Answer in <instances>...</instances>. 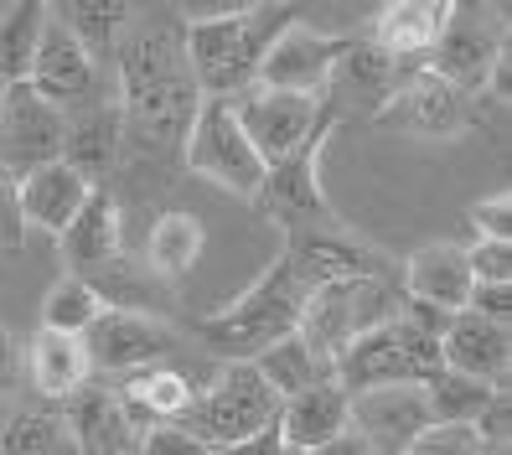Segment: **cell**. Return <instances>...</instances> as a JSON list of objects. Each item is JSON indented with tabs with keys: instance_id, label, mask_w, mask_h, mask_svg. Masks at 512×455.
<instances>
[{
	"instance_id": "6da1fadb",
	"label": "cell",
	"mask_w": 512,
	"mask_h": 455,
	"mask_svg": "<svg viewBox=\"0 0 512 455\" xmlns=\"http://www.w3.org/2000/svg\"><path fill=\"white\" fill-rule=\"evenodd\" d=\"M119 68V125L145 150H182L197 119V83L182 57V32L171 26H130L114 52Z\"/></svg>"
},
{
	"instance_id": "7a4b0ae2",
	"label": "cell",
	"mask_w": 512,
	"mask_h": 455,
	"mask_svg": "<svg viewBox=\"0 0 512 455\" xmlns=\"http://www.w3.org/2000/svg\"><path fill=\"white\" fill-rule=\"evenodd\" d=\"M295 6H233V11H202L182 26V57L202 99L233 104L249 94L264 52L275 47L285 26H295Z\"/></svg>"
},
{
	"instance_id": "3957f363",
	"label": "cell",
	"mask_w": 512,
	"mask_h": 455,
	"mask_svg": "<svg viewBox=\"0 0 512 455\" xmlns=\"http://www.w3.org/2000/svg\"><path fill=\"white\" fill-rule=\"evenodd\" d=\"M300 306H306V290L295 285V275L280 264H269L264 275L233 300V306L213 311L197 321V337L202 347H213L223 362H254L264 347H275L280 337H290Z\"/></svg>"
},
{
	"instance_id": "277c9868",
	"label": "cell",
	"mask_w": 512,
	"mask_h": 455,
	"mask_svg": "<svg viewBox=\"0 0 512 455\" xmlns=\"http://www.w3.org/2000/svg\"><path fill=\"white\" fill-rule=\"evenodd\" d=\"M399 316H404V295L383 275H363V280H347V285L311 290L306 306H300L295 337L331 368L363 331H378V326L399 321Z\"/></svg>"
},
{
	"instance_id": "5b68a950",
	"label": "cell",
	"mask_w": 512,
	"mask_h": 455,
	"mask_svg": "<svg viewBox=\"0 0 512 455\" xmlns=\"http://www.w3.org/2000/svg\"><path fill=\"white\" fill-rule=\"evenodd\" d=\"M440 368H445L440 342L399 316L378 331H363V337L331 362V378L352 399V393H373V388H425Z\"/></svg>"
},
{
	"instance_id": "8992f818",
	"label": "cell",
	"mask_w": 512,
	"mask_h": 455,
	"mask_svg": "<svg viewBox=\"0 0 512 455\" xmlns=\"http://www.w3.org/2000/svg\"><path fill=\"white\" fill-rule=\"evenodd\" d=\"M280 419V399L275 388L259 378L254 362H223L218 378L207 383L192 409L182 414V430H192L207 450H228L238 440H249L259 430Z\"/></svg>"
},
{
	"instance_id": "52a82bcc",
	"label": "cell",
	"mask_w": 512,
	"mask_h": 455,
	"mask_svg": "<svg viewBox=\"0 0 512 455\" xmlns=\"http://www.w3.org/2000/svg\"><path fill=\"white\" fill-rule=\"evenodd\" d=\"M337 119H342V109L331 99H321V119H316L311 140L295 145L285 161L269 166L264 181H259V192H254V202L264 207V218H275L285 228V238L316 233V228L331 223V202L321 192V150H326V135L337 130Z\"/></svg>"
},
{
	"instance_id": "ba28073f",
	"label": "cell",
	"mask_w": 512,
	"mask_h": 455,
	"mask_svg": "<svg viewBox=\"0 0 512 455\" xmlns=\"http://www.w3.org/2000/svg\"><path fill=\"white\" fill-rule=\"evenodd\" d=\"M182 156H187V171H197L202 181H213V187H223L233 197H254L269 171L259 161V150L249 145V135L238 130L233 104H223V99L197 104V119L182 140Z\"/></svg>"
},
{
	"instance_id": "9c48e42d",
	"label": "cell",
	"mask_w": 512,
	"mask_h": 455,
	"mask_svg": "<svg viewBox=\"0 0 512 455\" xmlns=\"http://www.w3.org/2000/svg\"><path fill=\"white\" fill-rule=\"evenodd\" d=\"M502 57H507V16L450 6V21L440 42L430 47L425 68L450 88H461V94H487V78L497 73Z\"/></svg>"
},
{
	"instance_id": "30bf717a",
	"label": "cell",
	"mask_w": 512,
	"mask_h": 455,
	"mask_svg": "<svg viewBox=\"0 0 512 455\" xmlns=\"http://www.w3.org/2000/svg\"><path fill=\"white\" fill-rule=\"evenodd\" d=\"M347 42L352 37L316 32V26H306V16H300L295 26H285L275 37V47L264 52L254 88H275V94H295V99H326L331 73H337Z\"/></svg>"
},
{
	"instance_id": "8fae6325",
	"label": "cell",
	"mask_w": 512,
	"mask_h": 455,
	"mask_svg": "<svg viewBox=\"0 0 512 455\" xmlns=\"http://www.w3.org/2000/svg\"><path fill=\"white\" fill-rule=\"evenodd\" d=\"M68 145V114H57L32 83H6V109H0V166L26 176L37 166L63 161Z\"/></svg>"
},
{
	"instance_id": "7c38bea8",
	"label": "cell",
	"mask_w": 512,
	"mask_h": 455,
	"mask_svg": "<svg viewBox=\"0 0 512 455\" xmlns=\"http://www.w3.org/2000/svg\"><path fill=\"white\" fill-rule=\"evenodd\" d=\"M83 352H88V368L130 378V373H145V368H161L176 352V337H171L166 321L145 316V311H104L83 331Z\"/></svg>"
},
{
	"instance_id": "4fadbf2b",
	"label": "cell",
	"mask_w": 512,
	"mask_h": 455,
	"mask_svg": "<svg viewBox=\"0 0 512 455\" xmlns=\"http://www.w3.org/2000/svg\"><path fill=\"white\" fill-rule=\"evenodd\" d=\"M383 125H399L409 135H425V140H456L476 125V104L471 94L450 88L445 78H435L430 68H414L399 78L394 99L383 104Z\"/></svg>"
},
{
	"instance_id": "5bb4252c",
	"label": "cell",
	"mask_w": 512,
	"mask_h": 455,
	"mask_svg": "<svg viewBox=\"0 0 512 455\" xmlns=\"http://www.w3.org/2000/svg\"><path fill=\"white\" fill-rule=\"evenodd\" d=\"M26 83H32L37 94L57 114H68V119L99 109V63L78 47V37L57 16H47V32H42L37 63H32V78Z\"/></svg>"
},
{
	"instance_id": "9a60e30c",
	"label": "cell",
	"mask_w": 512,
	"mask_h": 455,
	"mask_svg": "<svg viewBox=\"0 0 512 455\" xmlns=\"http://www.w3.org/2000/svg\"><path fill=\"white\" fill-rule=\"evenodd\" d=\"M352 440L373 455H409V445L430 430V404L419 388H373L347 399Z\"/></svg>"
},
{
	"instance_id": "2e32d148",
	"label": "cell",
	"mask_w": 512,
	"mask_h": 455,
	"mask_svg": "<svg viewBox=\"0 0 512 455\" xmlns=\"http://www.w3.org/2000/svg\"><path fill=\"white\" fill-rule=\"evenodd\" d=\"M233 119L249 135V145L259 150L264 166L285 161L295 145H306L316 119H321V99H295V94H275V88H249L233 99Z\"/></svg>"
},
{
	"instance_id": "e0dca14e",
	"label": "cell",
	"mask_w": 512,
	"mask_h": 455,
	"mask_svg": "<svg viewBox=\"0 0 512 455\" xmlns=\"http://www.w3.org/2000/svg\"><path fill=\"white\" fill-rule=\"evenodd\" d=\"M285 269L295 275L300 290H326V285H347V280H363V275H383V259L352 238L316 228V233H295L290 249H285Z\"/></svg>"
},
{
	"instance_id": "ac0fdd59",
	"label": "cell",
	"mask_w": 512,
	"mask_h": 455,
	"mask_svg": "<svg viewBox=\"0 0 512 455\" xmlns=\"http://www.w3.org/2000/svg\"><path fill=\"white\" fill-rule=\"evenodd\" d=\"M440 362L461 378H476L487 388H507V368H512V337L507 326L476 316V311H456L450 326L440 331Z\"/></svg>"
},
{
	"instance_id": "d6986e66",
	"label": "cell",
	"mask_w": 512,
	"mask_h": 455,
	"mask_svg": "<svg viewBox=\"0 0 512 455\" xmlns=\"http://www.w3.org/2000/svg\"><path fill=\"white\" fill-rule=\"evenodd\" d=\"M280 445L285 455H306V450H321L331 440L352 435V419H347V393L337 388V378H321L311 383L306 393H295V399L280 404Z\"/></svg>"
},
{
	"instance_id": "ffe728a7",
	"label": "cell",
	"mask_w": 512,
	"mask_h": 455,
	"mask_svg": "<svg viewBox=\"0 0 512 455\" xmlns=\"http://www.w3.org/2000/svg\"><path fill=\"white\" fill-rule=\"evenodd\" d=\"M94 187H99V181L78 176L68 161H52V166H37V171L16 176V197H21L26 233L42 228L52 238H63V228L83 212V202H88V192H94Z\"/></svg>"
},
{
	"instance_id": "44dd1931",
	"label": "cell",
	"mask_w": 512,
	"mask_h": 455,
	"mask_svg": "<svg viewBox=\"0 0 512 455\" xmlns=\"http://www.w3.org/2000/svg\"><path fill=\"white\" fill-rule=\"evenodd\" d=\"M404 300L435 306L445 316L466 311L471 300V269H466V249L456 244H425L404 259Z\"/></svg>"
},
{
	"instance_id": "7402d4cb",
	"label": "cell",
	"mask_w": 512,
	"mask_h": 455,
	"mask_svg": "<svg viewBox=\"0 0 512 455\" xmlns=\"http://www.w3.org/2000/svg\"><path fill=\"white\" fill-rule=\"evenodd\" d=\"M57 249H63L68 259V275H99V269H109L119 259V202L114 192L94 187L83 202V212L63 228V238H57Z\"/></svg>"
},
{
	"instance_id": "603a6c76",
	"label": "cell",
	"mask_w": 512,
	"mask_h": 455,
	"mask_svg": "<svg viewBox=\"0 0 512 455\" xmlns=\"http://www.w3.org/2000/svg\"><path fill=\"white\" fill-rule=\"evenodd\" d=\"M119 409H125V424H135V430H156V424H176L192 399H197V388L187 373H176V368H145V373H130L125 383H119Z\"/></svg>"
},
{
	"instance_id": "cb8c5ba5",
	"label": "cell",
	"mask_w": 512,
	"mask_h": 455,
	"mask_svg": "<svg viewBox=\"0 0 512 455\" xmlns=\"http://www.w3.org/2000/svg\"><path fill=\"white\" fill-rule=\"evenodd\" d=\"M399 78H404V63H394L383 47H373V42H363V37H352L347 42V52H342V63H337V73H331V88H326V99H357L363 104V114H383V104L394 99V88H399Z\"/></svg>"
},
{
	"instance_id": "d4e9b609",
	"label": "cell",
	"mask_w": 512,
	"mask_h": 455,
	"mask_svg": "<svg viewBox=\"0 0 512 455\" xmlns=\"http://www.w3.org/2000/svg\"><path fill=\"white\" fill-rule=\"evenodd\" d=\"M450 21L445 0H394L373 16V47H383L394 63H409V57H430V47L440 42Z\"/></svg>"
},
{
	"instance_id": "484cf974",
	"label": "cell",
	"mask_w": 512,
	"mask_h": 455,
	"mask_svg": "<svg viewBox=\"0 0 512 455\" xmlns=\"http://www.w3.org/2000/svg\"><path fill=\"white\" fill-rule=\"evenodd\" d=\"M88 352H83V337H68V331H37L32 342V383L37 393H47V399H73V393L88 383Z\"/></svg>"
},
{
	"instance_id": "4316f807",
	"label": "cell",
	"mask_w": 512,
	"mask_h": 455,
	"mask_svg": "<svg viewBox=\"0 0 512 455\" xmlns=\"http://www.w3.org/2000/svg\"><path fill=\"white\" fill-rule=\"evenodd\" d=\"M119 135H125V125H119V109L114 104H99L88 114H73L68 119V145H63V161L78 171V176H104L114 161H119Z\"/></svg>"
},
{
	"instance_id": "83f0119b",
	"label": "cell",
	"mask_w": 512,
	"mask_h": 455,
	"mask_svg": "<svg viewBox=\"0 0 512 455\" xmlns=\"http://www.w3.org/2000/svg\"><path fill=\"white\" fill-rule=\"evenodd\" d=\"M63 419H68V430H73L78 455H109V450H119V440H125V430H130V424H125V409H119L114 393L88 388V383L68 399Z\"/></svg>"
},
{
	"instance_id": "f1b7e54d",
	"label": "cell",
	"mask_w": 512,
	"mask_h": 455,
	"mask_svg": "<svg viewBox=\"0 0 512 455\" xmlns=\"http://www.w3.org/2000/svg\"><path fill=\"white\" fill-rule=\"evenodd\" d=\"M52 16L78 37V47L94 57V63L99 57L114 63L119 42L130 32V6H119V0H73V6H52Z\"/></svg>"
},
{
	"instance_id": "f546056e",
	"label": "cell",
	"mask_w": 512,
	"mask_h": 455,
	"mask_svg": "<svg viewBox=\"0 0 512 455\" xmlns=\"http://www.w3.org/2000/svg\"><path fill=\"white\" fill-rule=\"evenodd\" d=\"M202 249H207V233H202V223L192 218V212H166V218H156V228H150V254L145 259L161 280L176 285L197 269Z\"/></svg>"
},
{
	"instance_id": "4dcf8cb0",
	"label": "cell",
	"mask_w": 512,
	"mask_h": 455,
	"mask_svg": "<svg viewBox=\"0 0 512 455\" xmlns=\"http://www.w3.org/2000/svg\"><path fill=\"white\" fill-rule=\"evenodd\" d=\"M47 16H52V6H42V0H26V6H11L6 16H0V83H26L32 78Z\"/></svg>"
},
{
	"instance_id": "1f68e13d",
	"label": "cell",
	"mask_w": 512,
	"mask_h": 455,
	"mask_svg": "<svg viewBox=\"0 0 512 455\" xmlns=\"http://www.w3.org/2000/svg\"><path fill=\"white\" fill-rule=\"evenodd\" d=\"M254 368H259V378L275 388V399L285 404V399H295V393H306L311 383H321V378H331V368L306 347L290 331V337H280L275 347H264L259 357H254Z\"/></svg>"
},
{
	"instance_id": "d6a6232c",
	"label": "cell",
	"mask_w": 512,
	"mask_h": 455,
	"mask_svg": "<svg viewBox=\"0 0 512 455\" xmlns=\"http://www.w3.org/2000/svg\"><path fill=\"white\" fill-rule=\"evenodd\" d=\"M0 455H78L63 409H21L0 430Z\"/></svg>"
},
{
	"instance_id": "836d02e7",
	"label": "cell",
	"mask_w": 512,
	"mask_h": 455,
	"mask_svg": "<svg viewBox=\"0 0 512 455\" xmlns=\"http://www.w3.org/2000/svg\"><path fill=\"white\" fill-rule=\"evenodd\" d=\"M425 404H430V419L435 424H476V414L492 404V393H502V388H487V383H476V378H461V373H450V368H440L425 388Z\"/></svg>"
},
{
	"instance_id": "e575fe53",
	"label": "cell",
	"mask_w": 512,
	"mask_h": 455,
	"mask_svg": "<svg viewBox=\"0 0 512 455\" xmlns=\"http://www.w3.org/2000/svg\"><path fill=\"white\" fill-rule=\"evenodd\" d=\"M104 311H109L104 295L88 285L83 275H63L47 290V300H42V326L47 331H68V337H83V331L94 326Z\"/></svg>"
},
{
	"instance_id": "d590c367",
	"label": "cell",
	"mask_w": 512,
	"mask_h": 455,
	"mask_svg": "<svg viewBox=\"0 0 512 455\" xmlns=\"http://www.w3.org/2000/svg\"><path fill=\"white\" fill-rule=\"evenodd\" d=\"M466 269H471V285H512V249L476 238L466 249Z\"/></svg>"
},
{
	"instance_id": "8d00e7d4",
	"label": "cell",
	"mask_w": 512,
	"mask_h": 455,
	"mask_svg": "<svg viewBox=\"0 0 512 455\" xmlns=\"http://www.w3.org/2000/svg\"><path fill=\"white\" fill-rule=\"evenodd\" d=\"M471 233L487 238V244H507V238H512V197L492 192V197L471 202Z\"/></svg>"
},
{
	"instance_id": "74e56055",
	"label": "cell",
	"mask_w": 512,
	"mask_h": 455,
	"mask_svg": "<svg viewBox=\"0 0 512 455\" xmlns=\"http://www.w3.org/2000/svg\"><path fill=\"white\" fill-rule=\"evenodd\" d=\"M26 244V218H21V197H16V176L0 166V249L16 254Z\"/></svg>"
},
{
	"instance_id": "f35d334b",
	"label": "cell",
	"mask_w": 512,
	"mask_h": 455,
	"mask_svg": "<svg viewBox=\"0 0 512 455\" xmlns=\"http://www.w3.org/2000/svg\"><path fill=\"white\" fill-rule=\"evenodd\" d=\"M471 450H476V435L466 424H430V430L409 445V455H471Z\"/></svg>"
},
{
	"instance_id": "ab89813d",
	"label": "cell",
	"mask_w": 512,
	"mask_h": 455,
	"mask_svg": "<svg viewBox=\"0 0 512 455\" xmlns=\"http://www.w3.org/2000/svg\"><path fill=\"white\" fill-rule=\"evenodd\" d=\"M140 455H213V450L182 424H156V430L140 435Z\"/></svg>"
},
{
	"instance_id": "60d3db41",
	"label": "cell",
	"mask_w": 512,
	"mask_h": 455,
	"mask_svg": "<svg viewBox=\"0 0 512 455\" xmlns=\"http://www.w3.org/2000/svg\"><path fill=\"white\" fill-rule=\"evenodd\" d=\"M466 311H476V316H487V321L507 326V316H512V285H471Z\"/></svg>"
},
{
	"instance_id": "b9f144b4",
	"label": "cell",
	"mask_w": 512,
	"mask_h": 455,
	"mask_svg": "<svg viewBox=\"0 0 512 455\" xmlns=\"http://www.w3.org/2000/svg\"><path fill=\"white\" fill-rule=\"evenodd\" d=\"M471 435H476V445H502V440H507V388L492 393V404L476 414Z\"/></svg>"
},
{
	"instance_id": "7bdbcfd3",
	"label": "cell",
	"mask_w": 512,
	"mask_h": 455,
	"mask_svg": "<svg viewBox=\"0 0 512 455\" xmlns=\"http://www.w3.org/2000/svg\"><path fill=\"white\" fill-rule=\"evenodd\" d=\"M213 455H285V445H280V430L269 424V430L238 440V445H228V450H213Z\"/></svg>"
},
{
	"instance_id": "ee69618b",
	"label": "cell",
	"mask_w": 512,
	"mask_h": 455,
	"mask_svg": "<svg viewBox=\"0 0 512 455\" xmlns=\"http://www.w3.org/2000/svg\"><path fill=\"white\" fill-rule=\"evenodd\" d=\"M16 373H21V347L6 326H0V393L16 388Z\"/></svg>"
},
{
	"instance_id": "f6af8a7d",
	"label": "cell",
	"mask_w": 512,
	"mask_h": 455,
	"mask_svg": "<svg viewBox=\"0 0 512 455\" xmlns=\"http://www.w3.org/2000/svg\"><path fill=\"white\" fill-rule=\"evenodd\" d=\"M306 455H363V445H357L352 435H342V440H331V445H321V450H306Z\"/></svg>"
},
{
	"instance_id": "bcb514c9",
	"label": "cell",
	"mask_w": 512,
	"mask_h": 455,
	"mask_svg": "<svg viewBox=\"0 0 512 455\" xmlns=\"http://www.w3.org/2000/svg\"><path fill=\"white\" fill-rule=\"evenodd\" d=\"M0 109H6V83H0Z\"/></svg>"
}]
</instances>
